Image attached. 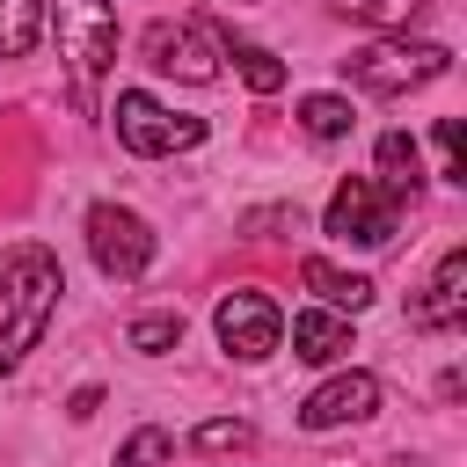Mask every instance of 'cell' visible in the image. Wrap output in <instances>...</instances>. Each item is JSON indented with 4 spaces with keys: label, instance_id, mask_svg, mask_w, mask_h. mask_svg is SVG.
Wrapping results in <instances>:
<instances>
[{
    "label": "cell",
    "instance_id": "obj_14",
    "mask_svg": "<svg viewBox=\"0 0 467 467\" xmlns=\"http://www.w3.org/2000/svg\"><path fill=\"white\" fill-rule=\"evenodd\" d=\"M44 36V0H0V58H29Z\"/></svg>",
    "mask_w": 467,
    "mask_h": 467
},
{
    "label": "cell",
    "instance_id": "obj_20",
    "mask_svg": "<svg viewBox=\"0 0 467 467\" xmlns=\"http://www.w3.org/2000/svg\"><path fill=\"white\" fill-rule=\"evenodd\" d=\"M248 438H255V431H248L241 416H212V423H197V431H190V445H197V452H241Z\"/></svg>",
    "mask_w": 467,
    "mask_h": 467
},
{
    "label": "cell",
    "instance_id": "obj_12",
    "mask_svg": "<svg viewBox=\"0 0 467 467\" xmlns=\"http://www.w3.org/2000/svg\"><path fill=\"white\" fill-rule=\"evenodd\" d=\"M299 285H306L321 306H336V314H365V306H372V277L336 270L328 255H306V263H299Z\"/></svg>",
    "mask_w": 467,
    "mask_h": 467
},
{
    "label": "cell",
    "instance_id": "obj_11",
    "mask_svg": "<svg viewBox=\"0 0 467 467\" xmlns=\"http://www.w3.org/2000/svg\"><path fill=\"white\" fill-rule=\"evenodd\" d=\"M350 350V314H336V306H306V314H292V358H306V365H336Z\"/></svg>",
    "mask_w": 467,
    "mask_h": 467
},
{
    "label": "cell",
    "instance_id": "obj_10",
    "mask_svg": "<svg viewBox=\"0 0 467 467\" xmlns=\"http://www.w3.org/2000/svg\"><path fill=\"white\" fill-rule=\"evenodd\" d=\"M460 321H467V248H445L438 270H431V292L416 299V328L445 336V328H460Z\"/></svg>",
    "mask_w": 467,
    "mask_h": 467
},
{
    "label": "cell",
    "instance_id": "obj_2",
    "mask_svg": "<svg viewBox=\"0 0 467 467\" xmlns=\"http://www.w3.org/2000/svg\"><path fill=\"white\" fill-rule=\"evenodd\" d=\"M51 22H58V58H66L73 102L95 109V88L117 58V15H109V0H51Z\"/></svg>",
    "mask_w": 467,
    "mask_h": 467
},
{
    "label": "cell",
    "instance_id": "obj_16",
    "mask_svg": "<svg viewBox=\"0 0 467 467\" xmlns=\"http://www.w3.org/2000/svg\"><path fill=\"white\" fill-rule=\"evenodd\" d=\"M328 7L350 15V22H365V29H409L423 15V0H328Z\"/></svg>",
    "mask_w": 467,
    "mask_h": 467
},
{
    "label": "cell",
    "instance_id": "obj_4",
    "mask_svg": "<svg viewBox=\"0 0 467 467\" xmlns=\"http://www.w3.org/2000/svg\"><path fill=\"white\" fill-rule=\"evenodd\" d=\"M321 234H336L343 248H350V241H358V248H387V241L401 234V197H394L387 182H372V175H350V182L328 197Z\"/></svg>",
    "mask_w": 467,
    "mask_h": 467
},
{
    "label": "cell",
    "instance_id": "obj_7",
    "mask_svg": "<svg viewBox=\"0 0 467 467\" xmlns=\"http://www.w3.org/2000/svg\"><path fill=\"white\" fill-rule=\"evenodd\" d=\"M219 58H226V36H219L212 22H153V29H146V66H153V73L219 80Z\"/></svg>",
    "mask_w": 467,
    "mask_h": 467
},
{
    "label": "cell",
    "instance_id": "obj_9",
    "mask_svg": "<svg viewBox=\"0 0 467 467\" xmlns=\"http://www.w3.org/2000/svg\"><path fill=\"white\" fill-rule=\"evenodd\" d=\"M372 409H379V379L372 372H336L299 401V423L306 431H343V423H365Z\"/></svg>",
    "mask_w": 467,
    "mask_h": 467
},
{
    "label": "cell",
    "instance_id": "obj_8",
    "mask_svg": "<svg viewBox=\"0 0 467 467\" xmlns=\"http://www.w3.org/2000/svg\"><path fill=\"white\" fill-rule=\"evenodd\" d=\"M212 328H219V343H226L241 365H255V358H270V350L285 343V314H277L270 292H226L219 314H212Z\"/></svg>",
    "mask_w": 467,
    "mask_h": 467
},
{
    "label": "cell",
    "instance_id": "obj_3",
    "mask_svg": "<svg viewBox=\"0 0 467 467\" xmlns=\"http://www.w3.org/2000/svg\"><path fill=\"white\" fill-rule=\"evenodd\" d=\"M445 66H452V51L445 44H423V36H379V44H365V51L343 58L350 88H365V95H409V88L438 80Z\"/></svg>",
    "mask_w": 467,
    "mask_h": 467
},
{
    "label": "cell",
    "instance_id": "obj_13",
    "mask_svg": "<svg viewBox=\"0 0 467 467\" xmlns=\"http://www.w3.org/2000/svg\"><path fill=\"white\" fill-rule=\"evenodd\" d=\"M372 161H379V175H372V182H387L394 197H416V190H423V153H416V139H409V131H379Z\"/></svg>",
    "mask_w": 467,
    "mask_h": 467
},
{
    "label": "cell",
    "instance_id": "obj_1",
    "mask_svg": "<svg viewBox=\"0 0 467 467\" xmlns=\"http://www.w3.org/2000/svg\"><path fill=\"white\" fill-rule=\"evenodd\" d=\"M0 292H7V321H0V372H15V365L36 350V336L51 328L58 292H66V270H58V255H51V248L22 241V248H7V263H0Z\"/></svg>",
    "mask_w": 467,
    "mask_h": 467
},
{
    "label": "cell",
    "instance_id": "obj_18",
    "mask_svg": "<svg viewBox=\"0 0 467 467\" xmlns=\"http://www.w3.org/2000/svg\"><path fill=\"white\" fill-rule=\"evenodd\" d=\"M182 343V314H139L131 321V350L139 358H161V350H175Z\"/></svg>",
    "mask_w": 467,
    "mask_h": 467
},
{
    "label": "cell",
    "instance_id": "obj_5",
    "mask_svg": "<svg viewBox=\"0 0 467 467\" xmlns=\"http://www.w3.org/2000/svg\"><path fill=\"white\" fill-rule=\"evenodd\" d=\"M153 248H161V241H153V226H146L131 204H88V255H95L102 277H117V285L146 277Z\"/></svg>",
    "mask_w": 467,
    "mask_h": 467
},
{
    "label": "cell",
    "instance_id": "obj_17",
    "mask_svg": "<svg viewBox=\"0 0 467 467\" xmlns=\"http://www.w3.org/2000/svg\"><path fill=\"white\" fill-rule=\"evenodd\" d=\"M299 124H306V139L328 146V139L350 131V102H343V95H306V102H299Z\"/></svg>",
    "mask_w": 467,
    "mask_h": 467
},
{
    "label": "cell",
    "instance_id": "obj_19",
    "mask_svg": "<svg viewBox=\"0 0 467 467\" xmlns=\"http://www.w3.org/2000/svg\"><path fill=\"white\" fill-rule=\"evenodd\" d=\"M168 452H175V438H168L161 423H146V431H131V438H124L117 467H168Z\"/></svg>",
    "mask_w": 467,
    "mask_h": 467
},
{
    "label": "cell",
    "instance_id": "obj_6",
    "mask_svg": "<svg viewBox=\"0 0 467 467\" xmlns=\"http://www.w3.org/2000/svg\"><path fill=\"white\" fill-rule=\"evenodd\" d=\"M117 146L124 153H139V161H153V153H182V146H197L204 139V124L197 117H175L168 102H153L146 88H124L117 95Z\"/></svg>",
    "mask_w": 467,
    "mask_h": 467
},
{
    "label": "cell",
    "instance_id": "obj_15",
    "mask_svg": "<svg viewBox=\"0 0 467 467\" xmlns=\"http://www.w3.org/2000/svg\"><path fill=\"white\" fill-rule=\"evenodd\" d=\"M226 58H234V73H241L255 95H277V88H285V58H277V51H263V44H226Z\"/></svg>",
    "mask_w": 467,
    "mask_h": 467
},
{
    "label": "cell",
    "instance_id": "obj_21",
    "mask_svg": "<svg viewBox=\"0 0 467 467\" xmlns=\"http://www.w3.org/2000/svg\"><path fill=\"white\" fill-rule=\"evenodd\" d=\"M438 161H445V168H438L445 182H467V161H460V117H438Z\"/></svg>",
    "mask_w": 467,
    "mask_h": 467
}]
</instances>
